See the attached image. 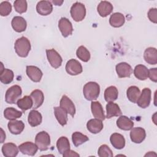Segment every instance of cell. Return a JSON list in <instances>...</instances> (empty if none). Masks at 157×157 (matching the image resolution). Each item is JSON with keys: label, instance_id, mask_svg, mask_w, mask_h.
Listing matches in <instances>:
<instances>
[{"label": "cell", "instance_id": "35", "mask_svg": "<svg viewBox=\"0 0 157 157\" xmlns=\"http://www.w3.org/2000/svg\"><path fill=\"white\" fill-rule=\"evenodd\" d=\"M140 94V91L139 88L136 86H131L128 88L126 91L128 99L133 103L137 102Z\"/></svg>", "mask_w": 157, "mask_h": 157}, {"label": "cell", "instance_id": "33", "mask_svg": "<svg viewBox=\"0 0 157 157\" xmlns=\"http://www.w3.org/2000/svg\"><path fill=\"white\" fill-rule=\"evenodd\" d=\"M17 104L23 112H25L33 107V101L30 96H25L17 101Z\"/></svg>", "mask_w": 157, "mask_h": 157}, {"label": "cell", "instance_id": "13", "mask_svg": "<svg viewBox=\"0 0 157 157\" xmlns=\"http://www.w3.org/2000/svg\"><path fill=\"white\" fill-rule=\"evenodd\" d=\"M26 72L28 77L34 82H39L43 75L41 70L34 66H27Z\"/></svg>", "mask_w": 157, "mask_h": 157}, {"label": "cell", "instance_id": "37", "mask_svg": "<svg viewBox=\"0 0 157 157\" xmlns=\"http://www.w3.org/2000/svg\"><path fill=\"white\" fill-rule=\"evenodd\" d=\"M88 140V137L80 132H75L72 134V140L75 147L80 146Z\"/></svg>", "mask_w": 157, "mask_h": 157}, {"label": "cell", "instance_id": "21", "mask_svg": "<svg viewBox=\"0 0 157 157\" xmlns=\"http://www.w3.org/2000/svg\"><path fill=\"white\" fill-rule=\"evenodd\" d=\"M144 58L148 64L155 65L157 63V51L154 47H148L145 49Z\"/></svg>", "mask_w": 157, "mask_h": 157}, {"label": "cell", "instance_id": "28", "mask_svg": "<svg viewBox=\"0 0 157 157\" xmlns=\"http://www.w3.org/2000/svg\"><path fill=\"white\" fill-rule=\"evenodd\" d=\"M125 22L124 16L120 12H115L111 15L109 18L110 25L114 28L122 26Z\"/></svg>", "mask_w": 157, "mask_h": 157}, {"label": "cell", "instance_id": "17", "mask_svg": "<svg viewBox=\"0 0 157 157\" xmlns=\"http://www.w3.org/2000/svg\"><path fill=\"white\" fill-rule=\"evenodd\" d=\"M103 123L102 120L94 118L90 120L86 123L87 129L93 134H98L103 129Z\"/></svg>", "mask_w": 157, "mask_h": 157}, {"label": "cell", "instance_id": "10", "mask_svg": "<svg viewBox=\"0 0 157 157\" xmlns=\"http://www.w3.org/2000/svg\"><path fill=\"white\" fill-rule=\"evenodd\" d=\"M129 136L132 142L136 144H140L145 139L146 132L144 128L136 127L131 129Z\"/></svg>", "mask_w": 157, "mask_h": 157}, {"label": "cell", "instance_id": "18", "mask_svg": "<svg viewBox=\"0 0 157 157\" xmlns=\"http://www.w3.org/2000/svg\"><path fill=\"white\" fill-rule=\"evenodd\" d=\"M18 147L13 143H6L2 147V152L6 157H15L18 153Z\"/></svg>", "mask_w": 157, "mask_h": 157}, {"label": "cell", "instance_id": "8", "mask_svg": "<svg viewBox=\"0 0 157 157\" xmlns=\"http://www.w3.org/2000/svg\"><path fill=\"white\" fill-rule=\"evenodd\" d=\"M151 98V91L148 88H145L142 90V93L139 96V98L137 101V105L142 108L145 109L149 106Z\"/></svg>", "mask_w": 157, "mask_h": 157}, {"label": "cell", "instance_id": "1", "mask_svg": "<svg viewBox=\"0 0 157 157\" xmlns=\"http://www.w3.org/2000/svg\"><path fill=\"white\" fill-rule=\"evenodd\" d=\"M14 49L16 53L20 57L25 58L28 55L31 50V43L28 38L22 36L15 42Z\"/></svg>", "mask_w": 157, "mask_h": 157}, {"label": "cell", "instance_id": "32", "mask_svg": "<svg viewBox=\"0 0 157 157\" xmlns=\"http://www.w3.org/2000/svg\"><path fill=\"white\" fill-rule=\"evenodd\" d=\"M118 91L115 86H110L104 91V99L106 102H113L118 98Z\"/></svg>", "mask_w": 157, "mask_h": 157}, {"label": "cell", "instance_id": "3", "mask_svg": "<svg viewBox=\"0 0 157 157\" xmlns=\"http://www.w3.org/2000/svg\"><path fill=\"white\" fill-rule=\"evenodd\" d=\"M70 13L71 17L72 19L77 21H82L86 15V8L83 4L76 2L72 6Z\"/></svg>", "mask_w": 157, "mask_h": 157}, {"label": "cell", "instance_id": "42", "mask_svg": "<svg viewBox=\"0 0 157 157\" xmlns=\"http://www.w3.org/2000/svg\"><path fill=\"white\" fill-rule=\"evenodd\" d=\"M148 17L149 20L154 23H157V9L156 8H151L148 12Z\"/></svg>", "mask_w": 157, "mask_h": 157}, {"label": "cell", "instance_id": "23", "mask_svg": "<svg viewBox=\"0 0 157 157\" xmlns=\"http://www.w3.org/2000/svg\"><path fill=\"white\" fill-rule=\"evenodd\" d=\"M117 126L120 129L129 131L133 128L134 122L128 117L121 115L117 120Z\"/></svg>", "mask_w": 157, "mask_h": 157}, {"label": "cell", "instance_id": "22", "mask_svg": "<svg viewBox=\"0 0 157 157\" xmlns=\"http://www.w3.org/2000/svg\"><path fill=\"white\" fill-rule=\"evenodd\" d=\"M110 141L112 145L116 149H122L125 146V139L119 133H113L110 136Z\"/></svg>", "mask_w": 157, "mask_h": 157}, {"label": "cell", "instance_id": "12", "mask_svg": "<svg viewBox=\"0 0 157 157\" xmlns=\"http://www.w3.org/2000/svg\"><path fill=\"white\" fill-rule=\"evenodd\" d=\"M116 72L120 78L129 77L132 74L131 66L127 63L121 62L116 65Z\"/></svg>", "mask_w": 157, "mask_h": 157}, {"label": "cell", "instance_id": "39", "mask_svg": "<svg viewBox=\"0 0 157 157\" xmlns=\"http://www.w3.org/2000/svg\"><path fill=\"white\" fill-rule=\"evenodd\" d=\"M13 7L18 13H25L27 10V2L25 0H17L13 2Z\"/></svg>", "mask_w": 157, "mask_h": 157}, {"label": "cell", "instance_id": "38", "mask_svg": "<svg viewBox=\"0 0 157 157\" xmlns=\"http://www.w3.org/2000/svg\"><path fill=\"white\" fill-rule=\"evenodd\" d=\"M76 55L78 59L82 60L83 62H87L90 59V53L88 50L84 46H80L77 51Z\"/></svg>", "mask_w": 157, "mask_h": 157}, {"label": "cell", "instance_id": "40", "mask_svg": "<svg viewBox=\"0 0 157 157\" xmlns=\"http://www.w3.org/2000/svg\"><path fill=\"white\" fill-rule=\"evenodd\" d=\"M98 154L99 157H112L113 156L111 149L105 144L102 145L99 147Z\"/></svg>", "mask_w": 157, "mask_h": 157}, {"label": "cell", "instance_id": "44", "mask_svg": "<svg viewBox=\"0 0 157 157\" xmlns=\"http://www.w3.org/2000/svg\"><path fill=\"white\" fill-rule=\"evenodd\" d=\"M63 156L64 157H69V156L74 157V156H79L80 155L77 153H76L75 151H74L73 150H69L66 151V152H64L63 154Z\"/></svg>", "mask_w": 157, "mask_h": 157}, {"label": "cell", "instance_id": "34", "mask_svg": "<svg viewBox=\"0 0 157 157\" xmlns=\"http://www.w3.org/2000/svg\"><path fill=\"white\" fill-rule=\"evenodd\" d=\"M56 147L59 153L61 155L70 150V144L68 139L65 136L60 137L56 142Z\"/></svg>", "mask_w": 157, "mask_h": 157}, {"label": "cell", "instance_id": "24", "mask_svg": "<svg viewBox=\"0 0 157 157\" xmlns=\"http://www.w3.org/2000/svg\"><path fill=\"white\" fill-rule=\"evenodd\" d=\"M91 109L92 114L95 118L104 120L105 119L104 112L102 105L98 101H93L91 104Z\"/></svg>", "mask_w": 157, "mask_h": 157}, {"label": "cell", "instance_id": "19", "mask_svg": "<svg viewBox=\"0 0 157 157\" xmlns=\"http://www.w3.org/2000/svg\"><path fill=\"white\" fill-rule=\"evenodd\" d=\"M8 129L13 134H20L25 128V124L21 120H10L7 124Z\"/></svg>", "mask_w": 157, "mask_h": 157}, {"label": "cell", "instance_id": "11", "mask_svg": "<svg viewBox=\"0 0 157 157\" xmlns=\"http://www.w3.org/2000/svg\"><path fill=\"white\" fill-rule=\"evenodd\" d=\"M60 107L64 110L71 117H74L75 113V107L72 100L66 95H63L59 102Z\"/></svg>", "mask_w": 157, "mask_h": 157}, {"label": "cell", "instance_id": "14", "mask_svg": "<svg viewBox=\"0 0 157 157\" xmlns=\"http://www.w3.org/2000/svg\"><path fill=\"white\" fill-rule=\"evenodd\" d=\"M19 150L24 155L34 156L39 149L36 144L31 142H26L18 146Z\"/></svg>", "mask_w": 157, "mask_h": 157}, {"label": "cell", "instance_id": "45", "mask_svg": "<svg viewBox=\"0 0 157 157\" xmlns=\"http://www.w3.org/2000/svg\"><path fill=\"white\" fill-rule=\"evenodd\" d=\"M1 143H3L4 140L6 139V134L4 133L3 129L2 128H1Z\"/></svg>", "mask_w": 157, "mask_h": 157}, {"label": "cell", "instance_id": "31", "mask_svg": "<svg viewBox=\"0 0 157 157\" xmlns=\"http://www.w3.org/2000/svg\"><path fill=\"white\" fill-rule=\"evenodd\" d=\"M54 113L58 122L61 126H64L67 124V113L61 107H55Z\"/></svg>", "mask_w": 157, "mask_h": 157}, {"label": "cell", "instance_id": "15", "mask_svg": "<svg viewBox=\"0 0 157 157\" xmlns=\"http://www.w3.org/2000/svg\"><path fill=\"white\" fill-rule=\"evenodd\" d=\"M36 10L41 15H48L53 10V5L49 1H40L36 5Z\"/></svg>", "mask_w": 157, "mask_h": 157}, {"label": "cell", "instance_id": "9", "mask_svg": "<svg viewBox=\"0 0 157 157\" xmlns=\"http://www.w3.org/2000/svg\"><path fill=\"white\" fill-rule=\"evenodd\" d=\"M58 28L62 35L67 37L73 32V27L71 22L66 17H62L58 21Z\"/></svg>", "mask_w": 157, "mask_h": 157}, {"label": "cell", "instance_id": "5", "mask_svg": "<svg viewBox=\"0 0 157 157\" xmlns=\"http://www.w3.org/2000/svg\"><path fill=\"white\" fill-rule=\"evenodd\" d=\"M35 144L40 151H46L50 145V137L45 131H40L35 137Z\"/></svg>", "mask_w": 157, "mask_h": 157}, {"label": "cell", "instance_id": "2", "mask_svg": "<svg viewBox=\"0 0 157 157\" xmlns=\"http://www.w3.org/2000/svg\"><path fill=\"white\" fill-rule=\"evenodd\" d=\"M83 93L86 100H96L100 93V86L99 84L95 82H89L84 85Z\"/></svg>", "mask_w": 157, "mask_h": 157}, {"label": "cell", "instance_id": "6", "mask_svg": "<svg viewBox=\"0 0 157 157\" xmlns=\"http://www.w3.org/2000/svg\"><path fill=\"white\" fill-rule=\"evenodd\" d=\"M46 54L48 61L52 67L54 69H57L61 66L63 61L62 58L55 49L46 50Z\"/></svg>", "mask_w": 157, "mask_h": 157}, {"label": "cell", "instance_id": "26", "mask_svg": "<svg viewBox=\"0 0 157 157\" xmlns=\"http://www.w3.org/2000/svg\"><path fill=\"white\" fill-rule=\"evenodd\" d=\"M30 96L33 101V105L32 108L36 109L42 105L44 100V96L41 90H34L31 92Z\"/></svg>", "mask_w": 157, "mask_h": 157}, {"label": "cell", "instance_id": "16", "mask_svg": "<svg viewBox=\"0 0 157 157\" xmlns=\"http://www.w3.org/2000/svg\"><path fill=\"white\" fill-rule=\"evenodd\" d=\"M12 28L17 33H21L26 30L27 23L24 18L20 16L14 17L11 22Z\"/></svg>", "mask_w": 157, "mask_h": 157}, {"label": "cell", "instance_id": "29", "mask_svg": "<svg viewBox=\"0 0 157 157\" xmlns=\"http://www.w3.org/2000/svg\"><path fill=\"white\" fill-rule=\"evenodd\" d=\"M2 69L0 72V80L4 84H9L13 81L14 74L13 72L9 69L3 68L2 63H1Z\"/></svg>", "mask_w": 157, "mask_h": 157}, {"label": "cell", "instance_id": "36", "mask_svg": "<svg viewBox=\"0 0 157 157\" xmlns=\"http://www.w3.org/2000/svg\"><path fill=\"white\" fill-rule=\"evenodd\" d=\"M22 112L13 107H7L4 111V117L9 120H14L21 117Z\"/></svg>", "mask_w": 157, "mask_h": 157}, {"label": "cell", "instance_id": "46", "mask_svg": "<svg viewBox=\"0 0 157 157\" xmlns=\"http://www.w3.org/2000/svg\"><path fill=\"white\" fill-rule=\"evenodd\" d=\"M52 2L56 6H61L63 4V1H52Z\"/></svg>", "mask_w": 157, "mask_h": 157}, {"label": "cell", "instance_id": "25", "mask_svg": "<svg viewBox=\"0 0 157 157\" xmlns=\"http://www.w3.org/2000/svg\"><path fill=\"white\" fill-rule=\"evenodd\" d=\"M106 118H110L113 117H118L122 114L119 105L113 102H108L106 105Z\"/></svg>", "mask_w": 157, "mask_h": 157}, {"label": "cell", "instance_id": "4", "mask_svg": "<svg viewBox=\"0 0 157 157\" xmlns=\"http://www.w3.org/2000/svg\"><path fill=\"white\" fill-rule=\"evenodd\" d=\"M22 90L19 85H15L10 86L6 91L5 94V101L10 104H15L19 98L21 96Z\"/></svg>", "mask_w": 157, "mask_h": 157}, {"label": "cell", "instance_id": "43", "mask_svg": "<svg viewBox=\"0 0 157 157\" xmlns=\"http://www.w3.org/2000/svg\"><path fill=\"white\" fill-rule=\"evenodd\" d=\"M148 77L151 81L157 82V69L156 67L151 68L148 70Z\"/></svg>", "mask_w": 157, "mask_h": 157}, {"label": "cell", "instance_id": "41", "mask_svg": "<svg viewBox=\"0 0 157 157\" xmlns=\"http://www.w3.org/2000/svg\"><path fill=\"white\" fill-rule=\"evenodd\" d=\"M12 11V5L9 1H3L0 4V15L6 17L10 14Z\"/></svg>", "mask_w": 157, "mask_h": 157}, {"label": "cell", "instance_id": "7", "mask_svg": "<svg viewBox=\"0 0 157 157\" xmlns=\"http://www.w3.org/2000/svg\"><path fill=\"white\" fill-rule=\"evenodd\" d=\"M66 71L71 75H77L82 72L83 68L80 62L75 59H71L66 64Z\"/></svg>", "mask_w": 157, "mask_h": 157}, {"label": "cell", "instance_id": "20", "mask_svg": "<svg viewBox=\"0 0 157 157\" xmlns=\"http://www.w3.org/2000/svg\"><path fill=\"white\" fill-rule=\"evenodd\" d=\"M97 10L101 17H105L112 13L113 6L110 2L106 1H101L97 7Z\"/></svg>", "mask_w": 157, "mask_h": 157}, {"label": "cell", "instance_id": "30", "mask_svg": "<svg viewBox=\"0 0 157 157\" xmlns=\"http://www.w3.org/2000/svg\"><path fill=\"white\" fill-rule=\"evenodd\" d=\"M134 74L137 79L145 80L148 77V69L143 64H138L134 68Z\"/></svg>", "mask_w": 157, "mask_h": 157}, {"label": "cell", "instance_id": "27", "mask_svg": "<svg viewBox=\"0 0 157 157\" xmlns=\"http://www.w3.org/2000/svg\"><path fill=\"white\" fill-rule=\"evenodd\" d=\"M42 117L41 113L36 110H33L29 112L28 117V123L32 127H36L42 123Z\"/></svg>", "mask_w": 157, "mask_h": 157}]
</instances>
